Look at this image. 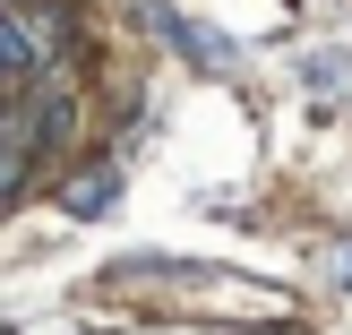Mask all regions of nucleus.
<instances>
[{
  "label": "nucleus",
  "instance_id": "2",
  "mask_svg": "<svg viewBox=\"0 0 352 335\" xmlns=\"http://www.w3.org/2000/svg\"><path fill=\"white\" fill-rule=\"evenodd\" d=\"M60 206H69V215H112V206H120V172H112V164H86V172H69Z\"/></svg>",
  "mask_w": 352,
  "mask_h": 335
},
{
  "label": "nucleus",
  "instance_id": "3",
  "mask_svg": "<svg viewBox=\"0 0 352 335\" xmlns=\"http://www.w3.org/2000/svg\"><path fill=\"white\" fill-rule=\"evenodd\" d=\"M301 78L309 86H344L352 78V52H318V61H301Z\"/></svg>",
  "mask_w": 352,
  "mask_h": 335
},
{
  "label": "nucleus",
  "instance_id": "4",
  "mask_svg": "<svg viewBox=\"0 0 352 335\" xmlns=\"http://www.w3.org/2000/svg\"><path fill=\"white\" fill-rule=\"evenodd\" d=\"M327 284H352V241L336 250V267H327Z\"/></svg>",
  "mask_w": 352,
  "mask_h": 335
},
{
  "label": "nucleus",
  "instance_id": "1",
  "mask_svg": "<svg viewBox=\"0 0 352 335\" xmlns=\"http://www.w3.org/2000/svg\"><path fill=\"white\" fill-rule=\"evenodd\" d=\"M138 17H146L164 43H181L198 69H232V34H215V26H198V17H181L172 0H138Z\"/></svg>",
  "mask_w": 352,
  "mask_h": 335
}]
</instances>
